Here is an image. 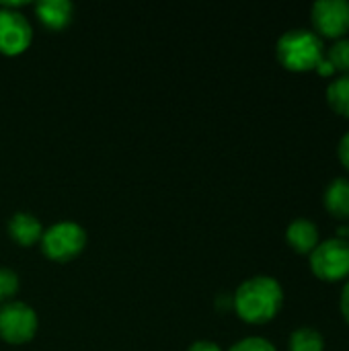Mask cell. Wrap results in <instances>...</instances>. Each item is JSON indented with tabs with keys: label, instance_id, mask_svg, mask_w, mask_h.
<instances>
[{
	"label": "cell",
	"instance_id": "obj_12",
	"mask_svg": "<svg viewBox=\"0 0 349 351\" xmlns=\"http://www.w3.org/2000/svg\"><path fill=\"white\" fill-rule=\"evenodd\" d=\"M290 351H325V339L311 327H300L290 335Z\"/></svg>",
	"mask_w": 349,
	"mask_h": 351
},
{
	"label": "cell",
	"instance_id": "obj_14",
	"mask_svg": "<svg viewBox=\"0 0 349 351\" xmlns=\"http://www.w3.org/2000/svg\"><path fill=\"white\" fill-rule=\"evenodd\" d=\"M325 58L329 60V64L333 66L335 74L341 72L344 76H349V39L341 37L339 41H335L327 51Z\"/></svg>",
	"mask_w": 349,
	"mask_h": 351
},
{
	"label": "cell",
	"instance_id": "obj_16",
	"mask_svg": "<svg viewBox=\"0 0 349 351\" xmlns=\"http://www.w3.org/2000/svg\"><path fill=\"white\" fill-rule=\"evenodd\" d=\"M228 351H276V348L263 337H245L237 341Z\"/></svg>",
	"mask_w": 349,
	"mask_h": 351
},
{
	"label": "cell",
	"instance_id": "obj_8",
	"mask_svg": "<svg viewBox=\"0 0 349 351\" xmlns=\"http://www.w3.org/2000/svg\"><path fill=\"white\" fill-rule=\"evenodd\" d=\"M35 14L43 27L60 31L70 25L74 14V4L68 0H43L35 4Z\"/></svg>",
	"mask_w": 349,
	"mask_h": 351
},
{
	"label": "cell",
	"instance_id": "obj_15",
	"mask_svg": "<svg viewBox=\"0 0 349 351\" xmlns=\"http://www.w3.org/2000/svg\"><path fill=\"white\" fill-rule=\"evenodd\" d=\"M16 290H19V276L8 267H0V302L4 304L10 302Z\"/></svg>",
	"mask_w": 349,
	"mask_h": 351
},
{
	"label": "cell",
	"instance_id": "obj_20",
	"mask_svg": "<svg viewBox=\"0 0 349 351\" xmlns=\"http://www.w3.org/2000/svg\"><path fill=\"white\" fill-rule=\"evenodd\" d=\"M317 72H319L321 76H333V74H335V70H333V66L329 64V60H327V58H323V60L319 62Z\"/></svg>",
	"mask_w": 349,
	"mask_h": 351
},
{
	"label": "cell",
	"instance_id": "obj_9",
	"mask_svg": "<svg viewBox=\"0 0 349 351\" xmlns=\"http://www.w3.org/2000/svg\"><path fill=\"white\" fill-rule=\"evenodd\" d=\"M286 241L300 255L313 253L317 249V245H319V228H317L315 222H311L306 218H298V220L288 224Z\"/></svg>",
	"mask_w": 349,
	"mask_h": 351
},
{
	"label": "cell",
	"instance_id": "obj_10",
	"mask_svg": "<svg viewBox=\"0 0 349 351\" xmlns=\"http://www.w3.org/2000/svg\"><path fill=\"white\" fill-rule=\"evenodd\" d=\"M8 234H10V239L16 245L31 247L37 241H41L43 226H41V222L33 214H29V212H16L10 218V222H8Z\"/></svg>",
	"mask_w": 349,
	"mask_h": 351
},
{
	"label": "cell",
	"instance_id": "obj_6",
	"mask_svg": "<svg viewBox=\"0 0 349 351\" xmlns=\"http://www.w3.org/2000/svg\"><path fill=\"white\" fill-rule=\"evenodd\" d=\"M33 41V29L25 14L0 6V53L19 56Z\"/></svg>",
	"mask_w": 349,
	"mask_h": 351
},
{
	"label": "cell",
	"instance_id": "obj_13",
	"mask_svg": "<svg viewBox=\"0 0 349 351\" xmlns=\"http://www.w3.org/2000/svg\"><path fill=\"white\" fill-rule=\"evenodd\" d=\"M327 103L344 117H349V76H339L327 88Z\"/></svg>",
	"mask_w": 349,
	"mask_h": 351
},
{
	"label": "cell",
	"instance_id": "obj_7",
	"mask_svg": "<svg viewBox=\"0 0 349 351\" xmlns=\"http://www.w3.org/2000/svg\"><path fill=\"white\" fill-rule=\"evenodd\" d=\"M313 25L319 37L341 39L349 31L348 0H319L313 4Z\"/></svg>",
	"mask_w": 349,
	"mask_h": 351
},
{
	"label": "cell",
	"instance_id": "obj_21",
	"mask_svg": "<svg viewBox=\"0 0 349 351\" xmlns=\"http://www.w3.org/2000/svg\"><path fill=\"white\" fill-rule=\"evenodd\" d=\"M348 232H349V228H348Z\"/></svg>",
	"mask_w": 349,
	"mask_h": 351
},
{
	"label": "cell",
	"instance_id": "obj_1",
	"mask_svg": "<svg viewBox=\"0 0 349 351\" xmlns=\"http://www.w3.org/2000/svg\"><path fill=\"white\" fill-rule=\"evenodd\" d=\"M284 304V290L278 280L269 276H255L245 280L234 296L232 308L234 313L251 325L269 323Z\"/></svg>",
	"mask_w": 349,
	"mask_h": 351
},
{
	"label": "cell",
	"instance_id": "obj_19",
	"mask_svg": "<svg viewBox=\"0 0 349 351\" xmlns=\"http://www.w3.org/2000/svg\"><path fill=\"white\" fill-rule=\"evenodd\" d=\"M341 313H344L346 323L349 325V280L348 284H346V288H344V292H341Z\"/></svg>",
	"mask_w": 349,
	"mask_h": 351
},
{
	"label": "cell",
	"instance_id": "obj_18",
	"mask_svg": "<svg viewBox=\"0 0 349 351\" xmlns=\"http://www.w3.org/2000/svg\"><path fill=\"white\" fill-rule=\"evenodd\" d=\"M187 351H222L216 343H212V341H195L193 346H189V350Z\"/></svg>",
	"mask_w": 349,
	"mask_h": 351
},
{
	"label": "cell",
	"instance_id": "obj_5",
	"mask_svg": "<svg viewBox=\"0 0 349 351\" xmlns=\"http://www.w3.org/2000/svg\"><path fill=\"white\" fill-rule=\"evenodd\" d=\"M35 333H37V315L29 304L16 302V300L2 304L0 337L6 343H12V346L27 343L29 339H33Z\"/></svg>",
	"mask_w": 349,
	"mask_h": 351
},
{
	"label": "cell",
	"instance_id": "obj_11",
	"mask_svg": "<svg viewBox=\"0 0 349 351\" xmlns=\"http://www.w3.org/2000/svg\"><path fill=\"white\" fill-rule=\"evenodd\" d=\"M323 204L333 218L349 220V179L346 177L333 179L325 189Z\"/></svg>",
	"mask_w": 349,
	"mask_h": 351
},
{
	"label": "cell",
	"instance_id": "obj_17",
	"mask_svg": "<svg viewBox=\"0 0 349 351\" xmlns=\"http://www.w3.org/2000/svg\"><path fill=\"white\" fill-rule=\"evenodd\" d=\"M337 156L341 160V165L349 171V132L339 140V146H337Z\"/></svg>",
	"mask_w": 349,
	"mask_h": 351
},
{
	"label": "cell",
	"instance_id": "obj_4",
	"mask_svg": "<svg viewBox=\"0 0 349 351\" xmlns=\"http://www.w3.org/2000/svg\"><path fill=\"white\" fill-rule=\"evenodd\" d=\"M311 269L323 282H341L349 278V241L327 239L311 253Z\"/></svg>",
	"mask_w": 349,
	"mask_h": 351
},
{
	"label": "cell",
	"instance_id": "obj_2",
	"mask_svg": "<svg viewBox=\"0 0 349 351\" xmlns=\"http://www.w3.org/2000/svg\"><path fill=\"white\" fill-rule=\"evenodd\" d=\"M276 56L280 64L290 72L317 70L319 62L325 58L323 39L315 31H306V29L286 31L278 39Z\"/></svg>",
	"mask_w": 349,
	"mask_h": 351
},
{
	"label": "cell",
	"instance_id": "obj_3",
	"mask_svg": "<svg viewBox=\"0 0 349 351\" xmlns=\"http://www.w3.org/2000/svg\"><path fill=\"white\" fill-rule=\"evenodd\" d=\"M86 247V232L80 224L64 220L56 222L41 234V251L47 259L64 263L78 257Z\"/></svg>",
	"mask_w": 349,
	"mask_h": 351
}]
</instances>
